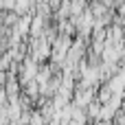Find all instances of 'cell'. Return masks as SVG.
<instances>
[{"instance_id":"cell-3","label":"cell","mask_w":125,"mask_h":125,"mask_svg":"<svg viewBox=\"0 0 125 125\" xmlns=\"http://www.w3.org/2000/svg\"><path fill=\"white\" fill-rule=\"evenodd\" d=\"M99 110H101V103H90V105H88V114H90L92 119L99 116Z\"/></svg>"},{"instance_id":"cell-2","label":"cell","mask_w":125,"mask_h":125,"mask_svg":"<svg viewBox=\"0 0 125 125\" xmlns=\"http://www.w3.org/2000/svg\"><path fill=\"white\" fill-rule=\"evenodd\" d=\"M29 125H46V121H44V116H42L40 112H33V114L29 116Z\"/></svg>"},{"instance_id":"cell-5","label":"cell","mask_w":125,"mask_h":125,"mask_svg":"<svg viewBox=\"0 0 125 125\" xmlns=\"http://www.w3.org/2000/svg\"><path fill=\"white\" fill-rule=\"evenodd\" d=\"M112 2H114V0H101V4H103V7H108V4H112Z\"/></svg>"},{"instance_id":"cell-1","label":"cell","mask_w":125,"mask_h":125,"mask_svg":"<svg viewBox=\"0 0 125 125\" xmlns=\"http://www.w3.org/2000/svg\"><path fill=\"white\" fill-rule=\"evenodd\" d=\"M42 24H44L42 15H35V18H31V26H29V33H31V37H33V40H37V37H40V35H37V31L42 29Z\"/></svg>"},{"instance_id":"cell-4","label":"cell","mask_w":125,"mask_h":125,"mask_svg":"<svg viewBox=\"0 0 125 125\" xmlns=\"http://www.w3.org/2000/svg\"><path fill=\"white\" fill-rule=\"evenodd\" d=\"M4 79H7V75H4V70H0V83H2Z\"/></svg>"}]
</instances>
